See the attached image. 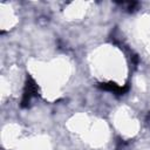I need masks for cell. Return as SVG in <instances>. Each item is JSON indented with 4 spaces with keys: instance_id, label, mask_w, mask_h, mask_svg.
<instances>
[{
    "instance_id": "cell-2",
    "label": "cell",
    "mask_w": 150,
    "mask_h": 150,
    "mask_svg": "<svg viewBox=\"0 0 150 150\" xmlns=\"http://www.w3.org/2000/svg\"><path fill=\"white\" fill-rule=\"evenodd\" d=\"M102 88L105 89V90H109V91H114L116 94H122L127 90V87H120L115 83H105V84H102Z\"/></svg>"
},
{
    "instance_id": "cell-1",
    "label": "cell",
    "mask_w": 150,
    "mask_h": 150,
    "mask_svg": "<svg viewBox=\"0 0 150 150\" xmlns=\"http://www.w3.org/2000/svg\"><path fill=\"white\" fill-rule=\"evenodd\" d=\"M35 95H36V86H35V83L32 79H28L27 83L25 86L23 95H22V107L27 105Z\"/></svg>"
}]
</instances>
